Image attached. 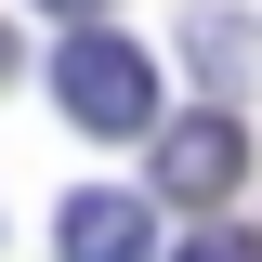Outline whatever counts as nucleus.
I'll list each match as a JSON object with an SVG mask.
<instances>
[{
	"mask_svg": "<svg viewBox=\"0 0 262 262\" xmlns=\"http://www.w3.org/2000/svg\"><path fill=\"white\" fill-rule=\"evenodd\" d=\"M170 262H262V236H236V223H210V236H184Z\"/></svg>",
	"mask_w": 262,
	"mask_h": 262,
	"instance_id": "39448f33",
	"label": "nucleus"
},
{
	"mask_svg": "<svg viewBox=\"0 0 262 262\" xmlns=\"http://www.w3.org/2000/svg\"><path fill=\"white\" fill-rule=\"evenodd\" d=\"M53 249L66 262H158V210H144V196H66V223H53Z\"/></svg>",
	"mask_w": 262,
	"mask_h": 262,
	"instance_id": "7ed1b4c3",
	"label": "nucleus"
},
{
	"mask_svg": "<svg viewBox=\"0 0 262 262\" xmlns=\"http://www.w3.org/2000/svg\"><path fill=\"white\" fill-rule=\"evenodd\" d=\"M0 79H13V39H0Z\"/></svg>",
	"mask_w": 262,
	"mask_h": 262,
	"instance_id": "0eeeda50",
	"label": "nucleus"
},
{
	"mask_svg": "<svg viewBox=\"0 0 262 262\" xmlns=\"http://www.w3.org/2000/svg\"><path fill=\"white\" fill-rule=\"evenodd\" d=\"M39 13H66V27H79V13H105V0H39Z\"/></svg>",
	"mask_w": 262,
	"mask_h": 262,
	"instance_id": "423d86ee",
	"label": "nucleus"
},
{
	"mask_svg": "<svg viewBox=\"0 0 262 262\" xmlns=\"http://www.w3.org/2000/svg\"><path fill=\"white\" fill-rule=\"evenodd\" d=\"M184 39H196V66H210V79H236V66H249V27H236V13H196Z\"/></svg>",
	"mask_w": 262,
	"mask_h": 262,
	"instance_id": "20e7f679",
	"label": "nucleus"
},
{
	"mask_svg": "<svg viewBox=\"0 0 262 262\" xmlns=\"http://www.w3.org/2000/svg\"><path fill=\"white\" fill-rule=\"evenodd\" d=\"M236 170H249L236 105H196V118H170V131H158V196H170V210H223Z\"/></svg>",
	"mask_w": 262,
	"mask_h": 262,
	"instance_id": "f03ea898",
	"label": "nucleus"
},
{
	"mask_svg": "<svg viewBox=\"0 0 262 262\" xmlns=\"http://www.w3.org/2000/svg\"><path fill=\"white\" fill-rule=\"evenodd\" d=\"M53 105H66L79 131H105V144H131V131H158V53L79 13L66 53H53Z\"/></svg>",
	"mask_w": 262,
	"mask_h": 262,
	"instance_id": "f257e3e1",
	"label": "nucleus"
}]
</instances>
